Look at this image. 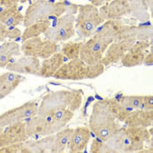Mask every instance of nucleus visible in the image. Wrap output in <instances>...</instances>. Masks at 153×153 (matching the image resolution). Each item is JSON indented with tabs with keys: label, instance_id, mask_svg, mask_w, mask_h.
I'll list each match as a JSON object with an SVG mask.
<instances>
[{
	"label": "nucleus",
	"instance_id": "obj_1",
	"mask_svg": "<svg viewBox=\"0 0 153 153\" xmlns=\"http://www.w3.org/2000/svg\"><path fill=\"white\" fill-rule=\"evenodd\" d=\"M66 1L55 3L45 0L36 1L27 9L23 25L26 27L38 21L49 19L51 16L58 18L65 13L74 15L77 13L79 7Z\"/></svg>",
	"mask_w": 153,
	"mask_h": 153
},
{
	"label": "nucleus",
	"instance_id": "obj_2",
	"mask_svg": "<svg viewBox=\"0 0 153 153\" xmlns=\"http://www.w3.org/2000/svg\"><path fill=\"white\" fill-rule=\"evenodd\" d=\"M89 38L83 42L79 58L88 65L99 64L108 47L114 42V38L98 28Z\"/></svg>",
	"mask_w": 153,
	"mask_h": 153
},
{
	"label": "nucleus",
	"instance_id": "obj_3",
	"mask_svg": "<svg viewBox=\"0 0 153 153\" xmlns=\"http://www.w3.org/2000/svg\"><path fill=\"white\" fill-rule=\"evenodd\" d=\"M77 13L75 31L81 39L89 38L105 21L99 9L91 3L80 6Z\"/></svg>",
	"mask_w": 153,
	"mask_h": 153
},
{
	"label": "nucleus",
	"instance_id": "obj_4",
	"mask_svg": "<svg viewBox=\"0 0 153 153\" xmlns=\"http://www.w3.org/2000/svg\"><path fill=\"white\" fill-rule=\"evenodd\" d=\"M79 97L77 93L69 91L51 92L42 98L37 114H44L59 109L75 110L78 106Z\"/></svg>",
	"mask_w": 153,
	"mask_h": 153
},
{
	"label": "nucleus",
	"instance_id": "obj_5",
	"mask_svg": "<svg viewBox=\"0 0 153 153\" xmlns=\"http://www.w3.org/2000/svg\"><path fill=\"white\" fill-rule=\"evenodd\" d=\"M29 137H43L55 134L63 128L54 119L50 113L37 114L26 123Z\"/></svg>",
	"mask_w": 153,
	"mask_h": 153
},
{
	"label": "nucleus",
	"instance_id": "obj_6",
	"mask_svg": "<svg viewBox=\"0 0 153 153\" xmlns=\"http://www.w3.org/2000/svg\"><path fill=\"white\" fill-rule=\"evenodd\" d=\"M21 51L23 55L44 60L58 52V43L41 36L29 39L23 42Z\"/></svg>",
	"mask_w": 153,
	"mask_h": 153
},
{
	"label": "nucleus",
	"instance_id": "obj_7",
	"mask_svg": "<svg viewBox=\"0 0 153 153\" xmlns=\"http://www.w3.org/2000/svg\"><path fill=\"white\" fill-rule=\"evenodd\" d=\"M76 16L65 14L57 19L55 27L51 26L43 35L45 38L58 43L65 42L75 35Z\"/></svg>",
	"mask_w": 153,
	"mask_h": 153
},
{
	"label": "nucleus",
	"instance_id": "obj_8",
	"mask_svg": "<svg viewBox=\"0 0 153 153\" xmlns=\"http://www.w3.org/2000/svg\"><path fill=\"white\" fill-rule=\"evenodd\" d=\"M38 105L33 101H30L0 115V126L4 128L10 125L24 122L37 114Z\"/></svg>",
	"mask_w": 153,
	"mask_h": 153
},
{
	"label": "nucleus",
	"instance_id": "obj_9",
	"mask_svg": "<svg viewBox=\"0 0 153 153\" xmlns=\"http://www.w3.org/2000/svg\"><path fill=\"white\" fill-rule=\"evenodd\" d=\"M28 138L25 122H19L4 127L0 134V148L24 143Z\"/></svg>",
	"mask_w": 153,
	"mask_h": 153
},
{
	"label": "nucleus",
	"instance_id": "obj_10",
	"mask_svg": "<svg viewBox=\"0 0 153 153\" xmlns=\"http://www.w3.org/2000/svg\"><path fill=\"white\" fill-rule=\"evenodd\" d=\"M86 63L79 58L66 62L54 75L58 79H78L87 75Z\"/></svg>",
	"mask_w": 153,
	"mask_h": 153
},
{
	"label": "nucleus",
	"instance_id": "obj_11",
	"mask_svg": "<svg viewBox=\"0 0 153 153\" xmlns=\"http://www.w3.org/2000/svg\"><path fill=\"white\" fill-rule=\"evenodd\" d=\"M136 42V38L135 37L113 42L105 53L102 62L105 63H113L122 59Z\"/></svg>",
	"mask_w": 153,
	"mask_h": 153
},
{
	"label": "nucleus",
	"instance_id": "obj_12",
	"mask_svg": "<svg viewBox=\"0 0 153 153\" xmlns=\"http://www.w3.org/2000/svg\"><path fill=\"white\" fill-rule=\"evenodd\" d=\"M40 65L39 59L23 55L16 60L11 61L5 68L9 71L19 75H36Z\"/></svg>",
	"mask_w": 153,
	"mask_h": 153
},
{
	"label": "nucleus",
	"instance_id": "obj_13",
	"mask_svg": "<svg viewBox=\"0 0 153 153\" xmlns=\"http://www.w3.org/2000/svg\"><path fill=\"white\" fill-rule=\"evenodd\" d=\"M131 10L128 0H112L101 7L100 14L105 21L116 19L129 13Z\"/></svg>",
	"mask_w": 153,
	"mask_h": 153
},
{
	"label": "nucleus",
	"instance_id": "obj_14",
	"mask_svg": "<svg viewBox=\"0 0 153 153\" xmlns=\"http://www.w3.org/2000/svg\"><path fill=\"white\" fill-rule=\"evenodd\" d=\"M150 47L147 41H136L121 59L123 65L131 67L140 64L145 60Z\"/></svg>",
	"mask_w": 153,
	"mask_h": 153
},
{
	"label": "nucleus",
	"instance_id": "obj_15",
	"mask_svg": "<svg viewBox=\"0 0 153 153\" xmlns=\"http://www.w3.org/2000/svg\"><path fill=\"white\" fill-rule=\"evenodd\" d=\"M67 60L60 51L57 52L49 58L43 60L36 75L44 78L53 77Z\"/></svg>",
	"mask_w": 153,
	"mask_h": 153
},
{
	"label": "nucleus",
	"instance_id": "obj_16",
	"mask_svg": "<svg viewBox=\"0 0 153 153\" xmlns=\"http://www.w3.org/2000/svg\"><path fill=\"white\" fill-rule=\"evenodd\" d=\"M23 81V76L11 71L0 75V100L12 92Z\"/></svg>",
	"mask_w": 153,
	"mask_h": 153
},
{
	"label": "nucleus",
	"instance_id": "obj_17",
	"mask_svg": "<svg viewBox=\"0 0 153 153\" xmlns=\"http://www.w3.org/2000/svg\"><path fill=\"white\" fill-rule=\"evenodd\" d=\"M22 54L21 46L15 41L4 42L0 48V68H6L16 56Z\"/></svg>",
	"mask_w": 153,
	"mask_h": 153
},
{
	"label": "nucleus",
	"instance_id": "obj_18",
	"mask_svg": "<svg viewBox=\"0 0 153 153\" xmlns=\"http://www.w3.org/2000/svg\"><path fill=\"white\" fill-rule=\"evenodd\" d=\"M24 19V15L18 9L17 4L6 7L0 12V22L9 28L23 23Z\"/></svg>",
	"mask_w": 153,
	"mask_h": 153
},
{
	"label": "nucleus",
	"instance_id": "obj_19",
	"mask_svg": "<svg viewBox=\"0 0 153 153\" xmlns=\"http://www.w3.org/2000/svg\"><path fill=\"white\" fill-rule=\"evenodd\" d=\"M51 26L50 20L46 19L38 21L26 27L21 36L22 43L29 39L44 34Z\"/></svg>",
	"mask_w": 153,
	"mask_h": 153
},
{
	"label": "nucleus",
	"instance_id": "obj_20",
	"mask_svg": "<svg viewBox=\"0 0 153 153\" xmlns=\"http://www.w3.org/2000/svg\"><path fill=\"white\" fill-rule=\"evenodd\" d=\"M89 136V131L85 128H79L74 130L69 143L71 151L75 153L83 150Z\"/></svg>",
	"mask_w": 153,
	"mask_h": 153
},
{
	"label": "nucleus",
	"instance_id": "obj_21",
	"mask_svg": "<svg viewBox=\"0 0 153 153\" xmlns=\"http://www.w3.org/2000/svg\"><path fill=\"white\" fill-rule=\"evenodd\" d=\"M74 129H62L55 134V140L51 152L62 153L70 142Z\"/></svg>",
	"mask_w": 153,
	"mask_h": 153
},
{
	"label": "nucleus",
	"instance_id": "obj_22",
	"mask_svg": "<svg viewBox=\"0 0 153 153\" xmlns=\"http://www.w3.org/2000/svg\"><path fill=\"white\" fill-rule=\"evenodd\" d=\"M55 134L45 136L42 139L33 142L28 147L32 152H51L55 140Z\"/></svg>",
	"mask_w": 153,
	"mask_h": 153
},
{
	"label": "nucleus",
	"instance_id": "obj_23",
	"mask_svg": "<svg viewBox=\"0 0 153 153\" xmlns=\"http://www.w3.org/2000/svg\"><path fill=\"white\" fill-rule=\"evenodd\" d=\"M83 42H70L63 44L61 52L67 60H70L79 58L81 48Z\"/></svg>",
	"mask_w": 153,
	"mask_h": 153
},
{
	"label": "nucleus",
	"instance_id": "obj_24",
	"mask_svg": "<svg viewBox=\"0 0 153 153\" xmlns=\"http://www.w3.org/2000/svg\"><path fill=\"white\" fill-rule=\"evenodd\" d=\"M28 146H26L24 143H16L0 148V153H31Z\"/></svg>",
	"mask_w": 153,
	"mask_h": 153
},
{
	"label": "nucleus",
	"instance_id": "obj_25",
	"mask_svg": "<svg viewBox=\"0 0 153 153\" xmlns=\"http://www.w3.org/2000/svg\"><path fill=\"white\" fill-rule=\"evenodd\" d=\"M22 33L20 29L16 27H11L9 28V33L8 38L11 39H15L22 36Z\"/></svg>",
	"mask_w": 153,
	"mask_h": 153
},
{
	"label": "nucleus",
	"instance_id": "obj_26",
	"mask_svg": "<svg viewBox=\"0 0 153 153\" xmlns=\"http://www.w3.org/2000/svg\"><path fill=\"white\" fill-rule=\"evenodd\" d=\"M9 28L0 22V43L4 42L8 38Z\"/></svg>",
	"mask_w": 153,
	"mask_h": 153
},
{
	"label": "nucleus",
	"instance_id": "obj_27",
	"mask_svg": "<svg viewBox=\"0 0 153 153\" xmlns=\"http://www.w3.org/2000/svg\"><path fill=\"white\" fill-rule=\"evenodd\" d=\"M27 0H0V4L6 7L17 4L18 3H24Z\"/></svg>",
	"mask_w": 153,
	"mask_h": 153
},
{
	"label": "nucleus",
	"instance_id": "obj_28",
	"mask_svg": "<svg viewBox=\"0 0 153 153\" xmlns=\"http://www.w3.org/2000/svg\"><path fill=\"white\" fill-rule=\"evenodd\" d=\"M112 0H89L91 4L96 7H102Z\"/></svg>",
	"mask_w": 153,
	"mask_h": 153
},
{
	"label": "nucleus",
	"instance_id": "obj_29",
	"mask_svg": "<svg viewBox=\"0 0 153 153\" xmlns=\"http://www.w3.org/2000/svg\"><path fill=\"white\" fill-rule=\"evenodd\" d=\"M3 128H3V127L1 126H0V134H1V133L2 131H3Z\"/></svg>",
	"mask_w": 153,
	"mask_h": 153
},
{
	"label": "nucleus",
	"instance_id": "obj_30",
	"mask_svg": "<svg viewBox=\"0 0 153 153\" xmlns=\"http://www.w3.org/2000/svg\"><path fill=\"white\" fill-rule=\"evenodd\" d=\"M58 1H65V0H58Z\"/></svg>",
	"mask_w": 153,
	"mask_h": 153
}]
</instances>
